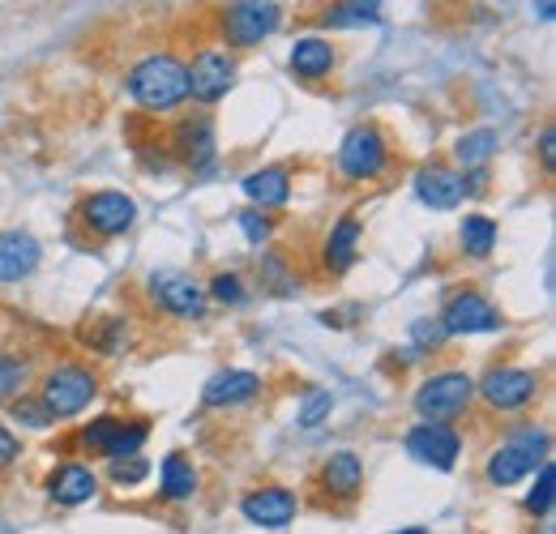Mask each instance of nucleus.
Segmentation results:
<instances>
[{
    "mask_svg": "<svg viewBox=\"0 0 556 534\" xmlns=\"http://www.w3.org/2000/svg\"><path fill=\"white\" fill-rule=\"evenodd\" d=\"M129 94L138 99L146 112H172L189 99V73L176 56L167 52H154L134 65L129 73Z\"/></svg>",
    "mask_w": 556,
    "mask_h": 534,
    "instance_id": "f257e3e1",
    "label": "nucleus"
},
{
    "mask_svg": "<svg viewBox=\"0 0 556 534\" xmlns=\"http://www.w3.org/2000/svg\"><path fill=\"white\" fill-rule=\"evenodd\" d=\"M476 402V377L467 372H432L416 390V415L424 423H450L458 415H467V406Z\"/></svg>",
    "mask_w": 556,
    "mask_h": 534,
    "instance_id": "f03ea898",
    "label": "nucleus"
},
{
    "mask_svg": "<svg viewBox=\"0 0 556 534\" xmlns=\"http://www.w3.org/2000/svg\"><path fill=\"white\" fill-rule=\"evenodd\" d=\"M99 394V377L81 364H56L48 377H43V390H39V402L48 406L52 419H73L81 415L90 398Z\"/></svg>",
    "mask_w": 556,
    "mask_h": 534,
    "instance_id": "7ed1b4c3",
    "label": "nucleus"
},
{
    "mask_svg": "<svg viewBox=\"0 0 556 534\" xmlns=\"http://www.w3.org/2000/svg\"><path fill=\"white\" fill-rule=\"evenodd\" d=\"M544 458H548V436L535 432V428H527V432L509 436L505 445H496V454L488 458V483H492V487L522 483Z\"/></svg>",
    "mask_w": 556,
    "mask_h": 534,
    "instance_id": "20e7f679",
    "label": "nucleus"
},
{
    "mask_svg": "<svg viewBox=\"0 0 556 534\" xmlns=\"http://www.w3.org/2000/svg\"><path fill=\"white\" fill-rule=\"evenodd\" d=\"M150 436V423L141 419H116V415H99L86 432H81V445L99 458H125V454H141Z\"/></svg>",
    "mask_w": 556,
    "mask_h": 534,
    "instance_id": "39448f33",
    "label": "nucleus"
},
{
    "mask_svg": "<svg viewBox=\"0 0 556 534\" xmlns=\"http://www.w3.org/2000/svg\"><path fill=\"white\" fill-rule=\"evenodd\" d=\"M386 158H390L386 137H381V129H372V125L351 129L343 137V145H339V171L348 180H377L386 171Z\"/></svg>",
    "mask_w": 556,
    "mask_h": 534,
    "instance_id": "423d86ee",
    "label": "nucleus"
},
{
    "mask_svg": "<svg viewBox=\"0 0 556 534\" xmlns=\"http://www.w3.org/2000/svg\"><path fill=\"white\" fill-rule=\"evenodd\" d=\"M278 26V4L275 0H236L223 13V39L236 48H253L262 39H270Z\"/></svg>",
    "mask_w": 556,
    "mask_h": 534,
    "instance_id": "0eeeda50",
    "label": "nucleus"
},
{
    "mask_svg": "<svg viewBox=\"0 0 556 534\" xmlns=\"http://www.w3.org/2000/svg\"><path fill=\"white\" fill-rule=\"evenodd\" d=\"M501 326V313L488 304L480 291H458L445 300L441 308V330L454 338H467V334H488Z\"/></svg>",
    "mask_w": 556,
    "mask_h": 534,
    "instance_id": "6e6552de",
    "label": "nucleus"
},
{
    "mask_svg": "<svg viewBox=\"0 0 556 534\" xmlns=\"http://www.w3.org/2000/svg\"><path fill=\"white\" fill-rule=\"evenodd\" d=\"M480 394L492 410H522L540 394V377L527 368H492L480 381Z\"/></svg>",
    "mask_w": 556,
    "mask_h": 534,
    "instance_id": "1a4fd4ad",
    "label": "nucleus"
},
{
    "mask_svg": "<svg viewBox=\"0 0 556 534\" xmlns=\"http://www.w3.org/2000/svg\"><path fill=\"white\" fill-rule=\"evenodd\" d=\"M138 218V205L134 198L116 193V189H99L81 201V223L94 231V236H125Z\"/></svg>",
    "mask_w": 556,
    "mask_h": 534,
    "instance_id": "9d476101",
    "label": "nucleus"
},
{
    "mask_svg": "<svg viewBox=\"0 0 556 534\" xmlns=\"http://www.w3.org/2000/svg\"><path fill=\"white\" fill-rule=\"evenodd\" d=\"M407 454L424 467L450 470L463 454V436L450 423H419L407 432Z\"/></svg>",
    "mask_w": 556,
    "mask_h": 534,
    "instance_id": "9b49d317",
    "label": "nucleus"
},
{
    "mask_svg": "<svg viewBox=\"0 0 556 534\" xmlns=\"http://www.w3.org/2000/svg\"><path fill=\"white\" fill-rule=\"evenodd\" d=\"M317 487H321V496L330 500V505H355L359 500V492H364V467H359V458L351 454V449H339V454H330L321 470H317Z\"/></svg>",
    "mask_w": 556,
    "mask_h": 534,
    "instance_id": "f8f14e48",
    "label": "nucleus"
},
{
    "mask_svg": "<svg viewBox=\"0 0 556 534\" xmlns=\"http://www.w3.org/2000/svg\"><path fill=\"white\" fill-rule=\"evenodd\" d=\"M150 291H154L159 308L172 313V317H180V321L206 317V291H202L193 278H185V274H154Z\"/></svg>",
    "mask_w": 556,
    "mask_h": 534,
    "instance_id": "ddd939ff",
    "label": "nucleus"
},
{
    "mask_svg": "<svg viewBox=\"0 0 556 534\" xmlns=\"http://www.w3.org/2000/svg\"><path fill=\"white\" fill-rule=\"evenodd\" d=\"M240 513L253 522V526H266V531H282L295 522L300 513V500L291 487H257L240 500Z\"/></svg>",
    "mask_w": 556,
    "mask_h": 534,
    "instance_id": "4468645a",
    "label": "nucleus"
},
{
    "mask_svg": "<svg viewBox=\"0 0 556 534\" xmlns=\"http://www.w3.org/2000/svg\"><path fill=\"white\" fill-rule=\"evenodd\" d=\"M185 73H189V94L198 103H218L231 90L236 65L227 52H202V56H193V65H185Z\"/></svg>",
    "mask_w": 556,
    "mask_h": 534,
    "instance_id": "2eb2a0df",
    "label": "nucleus"
},
{
    "mask_svg": "<svg viewBox=\"0 0 556 534\" xmlns=\"http://www.w3.org/2000/svg\"><path fill=\"white\" fill-rule=\"evenodd\" d=\"M416 198L432 209H454L467 198V176H458L454 167H441V163H428L419 167L416 176Z\"/></svg>",
    "mask_w": 556,
    "mask_h": 534,
    "instance_id": "dca6fc26",
    "label": "nucleus"
},
{
    "mask_svg": "<svg viewBox=\"0 0 556 534\" xmlns=\"http://www.w3.org/2000/svg\"><path fill=\"white\" fill-rule=\"evenodd\" d=\"M99 492V474L86 467V462H61V467L48 474V496L65 509L86 505L90 496Z\"/></svg>",
    "mask_w": 556,
    "mask_h": 534,
    "instance_id": "f3484780",
    "label": "nucleus"
},
{
    "mask_svg": "<svg viewBox=\"0 0 556 534\" xmlns=\"http://www.w3.org/2000/svg\"><path fill=\"white\" fill-rule=\"evenodd\" d=\"M172 145H176V158L185 167H193V171H206L210 163H214V129H210L206 116L180 120L176 134H172Z\"/></svg>",
    "mask_w": 556,
    "mask_h": 534,
    "instance_id": "a211bd4d",
    "label": "nucleus"
},
{
    "mask_svg": "<svg viewBox=\"0 0 556 534\" xmlns=\"http://www.w3.org/2000/svg\"><path fill=\"white\" fill-rule=\"evenodd\" d=\"M39 266V244L26 231H4L0 236V282H22Z\"/></svg>",
    "mask_w": 556,
    "mask_h": 534,
    "instance_id": "6ab92c4d",
    "label": "nucleus"
},
{
    "mask_svg": "<svg viewBox=\"0 0 556 534\" xmlns=\"http://www.w3.org/2000/svg\"><path fill=\"white\" fill-rule=\"evenodd\" d=\"M257 390H262V377L257 372L227 368V372H214L206 381V406H236V402L257 398Z\"/></svg>",
    "mask_w": 556,
    "mask_h": 534,
    "instance_id": "aec40b11",
    "label": "nucleus"
},
{
    "mask_svg": "<svg viewBox=\"0 0 556 534\" xmlns=\"http://www.w3.org/2000/svg\"><path fill=\"white\" fill-rule=\"evenodd\" d=\"M240 189L257 205H282L291 198V176H287V167H262V171H249Z\"/></svg>",
    "mask_w": 556,
    "mask_h": 534,
    "instance_id": "412c9836",
    "label": "nucleus"
},
{
    "mask_svg": "<svg viewBox=\"0 0 556 534\" xmlns=\"http://www.w3.org/2000/svg\"><path fill=\"white\" fill-rule=\"evenodd\" d=\"M330 68H334V48L326 43V39H300L295 48H291V73H300V77H308V81H317V77H330Z\"/></svg>",
    "mask_w": 556,
    "mask_h": 534,
    "instance_id": "4be33fe9",
    "label": "nucleus"
},
{
    "mask_svg": "<svg viewBox=\"0 0 556 534\" xmlns=\"http://www.w3.org/2000/svg\"><path fill=\"white\" fill-rule=\"evenodd\" d=\"M359 223L355 218H339V227L330 231V240H326V266L334 269V274H348L355 266V249H359Z\"/></svg>",
    "mask_w": 556,
    "mask_h": 534,
    "instance_id": "5701e85b",
    "label": "nucleus"
},
{
    "mask_svg": "<svg viewBox=\"0 0 556 534\" xmlns=\"http://www.w3.org/2000/svg\"><path fill=\"white\" fill-rule=\"evenodd\" d=\"M159 492L167 500H189L198 492V470H193V462L185 454H167L163 458V483H159Z\"/></svg>",
    "mask_w": 556,
    "mask_h": 534,
    "instance_id": "b1692460",
    "label": "nucleus"
},
{
    "mask_svg": "<svg viewBox=\"0 0 556 534\" xmlns=\"http://www.w3.org/2000/svg\"><path fill=\"white\" fill-rule=\"evenodd\" d=\"M377 17H381V0H334L321 22L334 30H351V26H372Z\"/></svg>",
    "mask_w": 556,
    "mask_h": 534,
    "instance_id": "393cba45",
    "label": "nucleus"
},
{
    "mask_svg": "<svg viewBox=\"0 0 556 534\" xmlns=\"http://www.w3.org/2000/svg\"><path fill=\"white\" fill-rule=\"evenodd\" d=\"M458 240H463V253L467 257H488L496 249V223L484 218V214H467Z\"/></svg>",
    "mask_w": 556,
    "mask_h": 534,
    "instance_id": "a878e982",
    "label": "nucleus"
},
{
    "mask_svg": "<svg viewBox=\"0 0 556 534\" xmlns=\"http://www.w3.org/2000/svg\"><path fill=\"white\" fill-rule=\"evenodd\" d=\"M492 150H496V134H488V129H476V134H463L458 137V145H454V158L463 163V167H480L492 158Z\"/></svg>",
    "mask_w": 556,
    "mask_h": 534,
    "instance_id": "bb28decb",
    "label": "nucleus"
},
{
    "mask_svg": "<svg viewBox=\"0 0 556 534\" xmlns=\"http://www.w3.org/2000/svg\"><path fill=\"white\" fill-rule=\"evenodd\" d=\"M26 381H30V368L22 359H13V355H0V406L17 398L26 390Z\"/></svg>",
    "mask_w": 556,
    "mask_h": 534,
    "instance_id": "cd10ccee",
    "label": "nucleus"
},
{
    "mask_svg": "<svg viewBox=\"0 0 556 534\" xmlns=\"http://www.w3.org/2000/svg\"><path fill=\"white\" fill-rule=\"evenodd\" d=\"M150 474V462L141 458V454H125V458H108V479L116 483V487H134Z\"/></svg>",
    "mask_w": 556,
    "mask_h": 534,
    "instance_id": "c85d7f7f",
    "label": "nucleus"
},
{
    "mask_svg": "<svg viewBox=\"0 0 556 534\" xmlns=\"http://www.w3.org/2000/svg\"><path fill=\"white\" fill-rule=\"evenodd\" d=\"M553 492H556L553 467L540 462V479H535V487H531V496H527V509H531L535 518H548V513H553Z\"/></svg>",
    "mask_w": 556,
    "mask_h": 534,
    "instance_id": "c756f323",
    "label": "nucleus"
},
{
    "mask_svg": "<svg viewBox=\"0 0 556 534\" xmlns=\"http://www.w3.org/2000/svg\"><path fill=\"white\" fill-rule=\"evenodd\" d=\"M9 410H13V419H17V423H26V428H52V423H56V419L48 415V406H43L39 398H17Z\"/></svg>",
    "mask_w": 556,
    "mask_h": 534,
    "instance_id": "7c9ffc66",
    "label": "nucleus"
},
{
    "mask_svg": "<svg viewBox=\"0 0 556 534\" xmlns=\"http://www.w3.org/2000/svg\"><path fill=\"white\" fill-rule=\"evenodd\" d=\"M240 231H244V240H249V244H266L275 227H270V218H266V214L244 209V214H240Z\"/></svg>",
    "mask_w": 556,
    "mask_h": 534,
    "instance_id": "2f4dec72",
    "label": "nucleus"
},
{
    "mask_svg": "<svg viewBox=\"0 0 556 534\" xmlns=\"http://www.w3.org/2000/svg\"><path fill=\"white\" fill-rule=\"evenodd\" d=\"M210 295L218 300V304H240L244 300V287H240V274H214V287H210Z\"/></svg>",
    "mask_w": 556,
    "mask_h": 534,
    "instance_id": "473e14b6",
    "label": "nucleus"
},
{
    "mask_svg": "<svg viewBox=\"0 0 556 534\" xmlns=\"http://www.w3.org/2000/svg\"><path fill=\"white\" fill-rule=\"evenodd\" d=\"M326 415H330V394H308V402L300 406V423L304 428H317Z\"/></svg>",
    "mask_w": 556,
    "mask_h": 534,
    "instance_id": "72a5a7b5",
    "label": "nucleus"
},
{
    "mask_svg": "<svg viewBox=\"0 0 556 534\" xmlns=\"http://www.w3.org/2000/svg\"><path fill=\"white\" fill-rule=\"evenodd\" d=\"M412 338L419 342V351H437V346L445 342V330H441V321H437V326H432V321H416Z\"/></svg>",
    "mask_w": 556,
    "mask_h": 534,
    "instance_id": "f704fd0d",
    "label": "nucleus"
},
{
    "mask_svg": "<svg viewBox=\"0 0 556 534\" xmlns=\"http://www.w3.org/2000/svg\"><path fill=\"white\" fill-rule=\"evenodd\" d=\"M121 338H125V326H121V321H108V326L94 334V342H99L103 355H112V351H121Z\"/></svg>",
    "mask_w": 556,
    "mask_h": 534,
    "instance_id": "c9c22d12",
    "label": "nucleus"
},
{
    "mask_svg": "<svg viewBox=\"0 0 556 534\" xmlns=\"http://www.w3.org/2000/svg\"><path fill=\"white\" fill-rule=\"evenodd\" d=\"M17 454H22V445H17V436L0 423V470H9L13 462H17Z\"/></svg>",
    "mask_w": 556,
    "mask_h": 534,
    "instance_id": "e433bc0d",
    "label": "nucleus"
},
{
    "mask_svg": "<svg viewBox=\"0 0 556 534\" xmlns=\"http://www.w3.org/2000/svg\"><path fill=\"white\" fill-rule=\"evenodd\" d=\"M553 129H544V137H540V154H544V167H548V171H553Z\"/></svg>",
    "mask_w": 556,
    "mask_h": 534,
    "instance_id": "4c0bfd02",
    "label": "nucleus"
},
{
    "mask_svg": "<svg viewBox=\"0 0 556 534\" xmlns=\"http://www.w3.org/2000/svg\"><path fill=\"white\" fill-rule=\"evenodd\" d=\"M535 9H540V17H544V22H553V0H535Z\"/></svg>",
    "mask_w": 556,
    "mask_h": 534,
    "instance_id": "58836bf2",
    "label": "nucleus"
},
{
    "mask_svg": "<svg viewBox=\"0 0 556 534\" xmlns=\"http://www.w3.org/2000/svg\"><path fill=\"white\" fill-rule=\"evenodd\" d=\"M399 534H428V531H419V526H416V531H399Z\"/></svg>",
    "mask_w": 556,
    "mask_h": 534,
    "instance_id": "ea45409f",
    "label": "nucleus"
}]
</instances>
